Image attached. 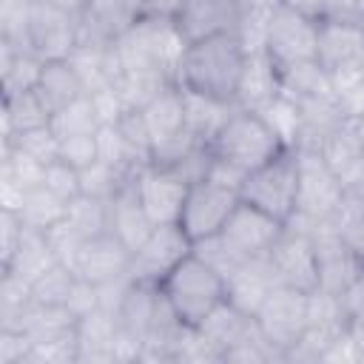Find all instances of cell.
Listing matches in <instances>:
<instances>
[{
	"mask_svg": "<svg viewBox=\"0 0 364 364\" xmlns=\"http://www.w3.org/2000/svg\"><path fill=\"white\" fill-rule=\"evenodd\" d=\"M330 222L336 225L344 245L358 256V262H364V205L350 191L344 193V199L336 208V213L330 216Z\"/></svg>",
	"mask_w": 364,
	"mask_h": 364,
	"instance_id": "4dcf8cb0",
	"label": "cell"
},
{
	"mask_svg": "<svg viewBox=\"0 0 364 364\" xmlns=\"http://www.w3.org/2000/svg\"><path fill=\"white\" fill-rule=\"evenodd\" d=\"M51 128L54 134L63 139V136H74V134H91L100 128V119L94 114V105H91V97L82 94L80 100H74L71 105L60 108L54 117H51Z\"/></svg>",
	"mask_w": 364,
	"mask_h": 364,
	"instance_id": "836d02e7",
	"label": "cell"
},
{
	"mask_svg": "<svg viewBox=\"0 0 364 364\" xmlns=\"http://www.w3.org/2000/svg\"><path fill=\"white\" fill-rule=\"evenodd\" d=\"M350 122H353V128H355V134H358V139H361V145H364V114L361 117H347Z\"/></svg>",
	"mask_w": 364,
	"mask_h": 364,
	"instance_id": "c3c4849f",
	"label": "cell"
},
{
	"mask_svg": "<svg viewBox=\"0 0 364 364\" xmlns=\"http://www.w3.org/2000/svg\"><path fill=\"white\" fill-rule=\"evenodd\" d=\"M43 171H46V165L37 162L34 156H28L26 151H20L17 145H3V176L17 182L23 191L43 185Z\"/></svg>",
	"mask_w": 364,
	"mask_h": 364,
	"instance_id": "d590c367",
	"label": "cell"
},
{
	"mask_svg": "<svg viewBox=\"0 0 364 364\" xmlns=\"http://www.w3.org/2000/svg\"><path fill=\"white\" fill-rule=\"evenodd\" d=\"M193 250V242L188 239V233L179 228V222L171 225H154V230L148 233V239L131 253V279L134 282H145V284H159L162 276L182 262L188 253Z\"/></svg>",
	"mask_w": 364,
	"mask_h": 364,
	"instance_id": "30bf717a",
	"label": "cell"
},
{
	"mask_svg": "<svg viewBox=\"0 0 364 364\" xmlns=\"http://www.w3.org/2000/svg\"><path fill=\"white\" fill-rule=\"evenodd\" d=\"M321 156L327 159V165L333 168V173L338 176V182L344 185V191H350L361 176H364V145L353 128L350 119H344L321 145H318Z\"/></svg>",
	"mask_w": 364,
	"mask_h": 364,
	"instance_id": "ffe728a7",
	"label": "cell"
},
{
	"mask_svg": "<svg viewBox=\"0 0 364 364\" xmlns=\"http://www.w3.org/2000/svg\"><path fill=\"white\" fill-rule=\"evenodd\" d=\"M3 145H17L20 151H26L28 156H34L43 165H48V162H54L60 156V136L54 134L51 122L48 125H40V128H31V131H23V134L11 136Z\"/></svg>",
	"mask_w": 364,
	"mask_h": 364,
	"instance_id": "8d00e7d4",
	"label": "cell"
},
{
	"mask_svg": "<svg viewBox=\"0 0 364 364\" xmlns=\"http://www.w3.org/2000/svg\"><path fill=\"white\" fill-rule=\"evenodd\" d=\"M88 97H91V105H94V114H97L100 125H114L128 111L117 85H102L97 91H88Z\"/></svg>",
	"mask_w": 364,
	"mask_h": 364,
	"instance_id": "60d3db41",
	"label": "cell"
},
{
	"mask_svg": "<svg viewBox=\"0 0 364 364\" xmlns=\"http://www.w3.org/2000/svg\"><path fill=\"white\" fill-rule=\"evenodd\" d=\"M182 100H185V128L202 145H210L216 131L225 125V119L236 108L233 102H225V100H216V97H208L199 91H188V88H182Z\"/></svg>",
	"mask_w": 364,
	"mask_h": 364,
	"instance_id": "cb8c5ba5",
	"label": "cell"
},
{
	"mask_svg": "<svg viewBox=\"0 0 364 364\" xmlns=\"http://www.w3.org/2000/svg\"><path fill=\"white\" fill-rule=\"evenodd\" d=\"M253 321H256V316H247V313H242L233 301H219L199 324H196V330L202 333V338L222 355V361H225V353L233 347V344H239L247 333H250V327H253Z\"/></svg>",
	"mask_w": 364,
	"mask_h": 364,
	"instance_id": "44dd1931",
	"label": "cell"
},
{
	"mask_svg": "<svg viewBox=\"0 0 364 364\" xmlns=\"http://www.w3.org/2000/svg\"><path fill=\"white\" fill-rule=\"evenodd\" d=\"M282 151L284 142L270 128V122L247 108H233L225 125L210 139V154L245 176L262 168L264 162H270L273 156H279Z\"/></svg>",
	"mask_w": 364,
	"mask_h": 364,
	"instance_id": "3957f363",
	"label": "cell"
},
{
	"mask_svg": "<svg viewBox=\"0 0 364 364\" xmlns=\"http://www.w3.org/2000/svg\"><path fill=\"white\" fill-rule=\"evenodd\" d=\"M225 282H228V301H233L247 316H256L259 307L264 304L267 293L279 284L267 256L245 259Z\"/></svg>",
	"mask_w": 364,
	"mask_h": 364,
	"instance_id": "e0dca14e",
	"label": "cell"
},
{
	"mask_svg": "<svg viewBox=\"0 0 364 364\" xmlns=\"http://www.w3.org/2000/svg\"><path fill=\"white\" fill-rule=\"evenodd\" d=\"M65 219H68L85 239L111 230V210H108V202H105V199L85 196V193H80L77 199L68 202Z\"/></svg>",
	"mask_w": 364,
	"mask_h": 364,
	"instance_id": "f546056e",
	"label": "cell"
},
{
	"mask_svg": "<svg viewBox=\"0 0 364 364\" xmlns=\"http://www.w3.org/2000/svg\"><path fill=\"white\" fill-rule=\"evenodd\" d=\"M128 176H134V173H125V171H119V168H114V165L97 159V162H91L88 168L80 171V193L108 202V199L122 188V182H125Z\"/></svg>",
	"mask_w": 364,
	"mask_h": 364,
	"instance_id": "d6a6232c",
	"label": "cell"
},
{
	"mask_svg": "<svg viewBox=\"0 0 364 364\" xmlns=\"http://www.w3.org/2000/svg\"><path fill=\"white\" fill-rule=\"evenodd\" d=\"M60 159L71 162L74 168H88L91 162L100 159V148H97V131L91 134H74V136H63L60 139Z\"/></svg>",
	"mask_w": 364,
	"mask_h": 364,
	"instance_id": "ab89813d",
	"label": "cell"
},
{
	"mask_svg": "<svg viewBox=\"0 0 364 364\" xmlns=\"http://www.w3.org/2000/svg\"><path fill=\"white\" fill-rule=\"evenodd\" d=\"M156 287L188 327H196L219 301L228 299L225 276L196 250H191L182 262H176Z\"/></svg>",
	"mask_w": 364,
	"mask_h": 364,
	"instance_id": "7a4b0ae2",
	"label": "cell"
},
{
	"mask_svg": "<svg viewBox=\"0 0 364 364\" xmlns=\"http://www.w3.org/2000/svg\"><path fill=\"white\" fill-rule=\"evenodd\" d=\"M267 259L273 264L279 284H287L304 293L318 287V262H316V250H313L307 228L284 225V233L279 236Z\"/></svg>",
	"mask_w": 364,
	"mask_h": 364,
	"instance_id": "4fadbf2b",
	"label": "cell"
},
{
	"mask_svg": "<svg viewBox=\"0 0 364 364\" xmlns=\"http://www.w3.org/2000/svg\"><path fill=\"white\" fill-rule=\"evenodd\" d=\"M245 63H247V51L242 48L236 31L205 37L188 43L176 68V85L236 105V91L242 82Z\"/></svg>",
	"mask_w": 364,
	"mask_h": 364,
	"instance_id": "6da1fadb",
	"label": "cell"
},
{
	"mask_svg": "<svg viewBox=\"0 0 364 364\" xmlns=\"http://www.w3.org/2000/svg\"><path fill=\"white\" fill-rule=\"evenodd\" d=\"M262 117L270 122V128L279 134V139L284 142V148H299V136H301V117H299V105L279 94L264 111Z\"/></svg>",
	"mask_w": 364,
	"mask_h": 364,
	"instance_id": "e575fe53",
	"label": "cell"
},
{
	"mask_svg": "<svg viewBox=\"0 0 364 364\" xmlns=\"http://www.w3.org/2000/svg\"><path fill=\"white\" fill-rule=\"evenodd\" d=\"M282 233H284V222L273 219L270 213H264L247 202H239L233 208V213L228 216L225 228L219 230V236L225 239V245L230 247V253L239 262L267 256Z\"/></svg>",
	"mask_w": 364,
	"mask_h": 364,
	"instance_id": "8fae6325",
	"label": "cell"
},
{
	"mask_svg": "<svg viewBox=\"0 0 364 364\" xmlns=\"http://www.w3.org/2000/svg\"><path fill=\"white\" fill-rule=\"evenodd\" d=\"M34 91L40 94V100L46 102V108L51 111V117H54L60 108H65V105H71L74 100H80L82 94H88V91H85V82H82V77L77 74V68H74L71 60H46V63H43L40 82H37Z\"/></svg>",
	"mask_w": 364,
	"mask_h": 364,
	"instance_id": "7402d4cb",
	"label": "cell"
},
{
	"mask_svg": "<svg viewBox=\"0 0 364 364\" xmlns=\"http://www.w3.org/2000/svg\"><path fill=\"white\" fill-rule=\"evenodd\" d=\"M321 17L364 23V0H324V14Z\"/></svg>",
	"mask_w": 364,
	"mask_h": 364,
	"instance_id": "f6af8a7d",
	"label": "cell"
},
{
	"mask_svg": "<svg viewBox=\"0 0 364 364\" xmlns=\"http://www.w3.org/2000/svg\"><path fill=\"white\" fill-rule=\"evenodd\" d=\"M316 63L330 74L336 94L353 88L364 68V23L318 17Z\"/></svg>",
	"mask_w": 364,
	"mask_h": 364,
	"instance_id": "5b68a950",
	"label": "cell"
},
{
	"mask_svg": "<svg viewBox=\"0 0 364 364\" xmlns=\"http://www.w3.org/2000/svg\"><path fill=\"white\" fill-rule=\"evenodd\" d=\"M242 20V0H185L179 14L173 17L179 34L188 43L233 34Z\"/></svg>",
	"mask_w": 364,
	"mask_h": 364,
	"instance_id": "9a60e30c",
	"label": "cell"
},
{
	"mask_svg": "<svg viewBox=\"0 0 364 364\" xmlns=\"http://www.w3.org/2000/svg\"><path fill=\"white\" fill-rule=\"evenodd\" d=\"M74 282H77V270L57 262L31 282V296L37 304H65Z\"/></svg>",
	"mask_w": 364,
	"mask_h": 364,
	"instance_id": "1f68e13d",
	"label": "cell"
},
{
	"mask_svg": "<svg viewBox=\"0 0 364 364\" xmlns=\"http://www.w3.org/2000/svg\"><path fill=\"white\" fill-rule=\"evenodd\" d=\"M307 296L304 290L287 287V284H276L264 304L256 313V324L262 330V336L287 358V353L299 344V338L304 336L307 327Z\"/></svg>",
	"mask_w": 364,
	"mask_h": 364,
	"instance_id": "9c48e42d",
	"label": "cell"
},
{
	"mask_svg": "<svg viewBox=\"0 0 364 364\" xmlns=\"http://www.w3.org/2000/svg\"><path fill=\"white\" fill-rule=\"evenodd\" d=\"M43 188H48L54 196H60L63 202H71L80 196V168H74L65 159H54L46 165L43 171Z\"/></svg>",
	"mask_w": 364,
	"mask_h": 364,
	"instance_id": "74e56055",
	"label": "cell"
},
{
	"mask_svg": "<svg viewBox=\"0 0 364 364\" xmlns=\"http://www.w3.org/2000/svg\"><path fill=\"white\" fill-rule=\"evenodd\" d=\"M128 267H131V250L108 230V233L85 239L74 270H77V276H82L94 284H102L108 279L128 273Z\"/></svg>",
	"mask_w": 364,
	"mask_h": 364,
	"instance_id": "2e32d148",
	"label": "cell"
},
{
	"mask_svg": "<svg viewBox=\"0 0 364 364\" xmlns=\"http://www.w3.org/2000/svg\"><path fill=\"white\" fill-rule=\"evenodd\" d=\"M282 3H287L290 9L304 11L310 17H321L324 14V0H282Z\"/></svg>",
	"mask_w": 364,
	"mask_h": 364,
	"instance_id": "7dc6e473",
	"label": "cell"
},
{
	"mask_svg": "<svg viewBox=\"0 0 364 364\" xmlns=\"http://www.w3.org/2000/svg\"><path fill=\"white\" fill-rule=\"evenodd\" d=\"M279 77H282V94L290 97L293 102L318 100V97H338L330 74L316 60L284 65V68H279Z\"/></svg>",
	"mask_w": 364,
	"mask_h": 364,
	"instance_id": "d4e9b609",
	"label": "cell"
},
{
	"mask_svg": "<svg viewBox=\"0 0 364 364\" xmlns=\"http://www.w3.org/2000/svg\"><path fill=\"white\" fill-rule=\"evenodd\" d=\"M26 46L43 60H68L80 46V20L31 0L26 20Z\"/></svg>",
	"mask_w": 364,
	"mask_h": 364,
	"instance_id": "7c38bea8",
	"label": "cell"
},
{
	"mask_svg": "<svg viewBox=\"0 0 364 364\" xmlns=\"http://www.w3.org/2000/svg\"><path fill=\"white\" fill-rule=\"evenodd\" d=\"M142 117L148 122V131H151V139L154 145L171 139V136H179L185 134V100H182V88L176 82H171L168 88H162L145 108H142Z\"/></svg>",
	"mask_w": 364,
	"mask_h": 364,
	"instance_id": "603a6c76",
	"label": "cell"
},
{
	"mask_svg": "<svg viewBox=\"0 0 364 364\" xmlns=\"http://www.w3.org/2000/svg\"><path fill=\"white\" fill-rule=\"evenodd\" d=\"M46 239H48V245H51L57 262H63V264H68V267H77V259H80V250H82V245H85V236H82L68 219H63V222H57L54 228H48V230H46Z\"/></svg>",
	"mask_w": 364,
	"mask_h": 364,
	"instance_id": "f35d334b",
	"label": "cell"
},
{
	"mask_svg": "<svg viewBox=\"0 0 364 364\" xmlns=\"http://www.w3.org/2000/svg\"><path fill=\"white\" fill-rule=\"evenodd\" d=\"M242 202L270 213L279 222H287L299 205V154L284 148L279 156L250 171L239 188Z\"/></svg>",
	"mask_w": 364,
	"mask_h": 364,
	"instance_id": "277c9868",
	"label": "cell"
},
{
	"mask_svg": "<svg viewBox=\"0 0 364 364\" xmlns=\"http://www.w3.org/2000/svg\"><path fill=\"white\" fill-rule=\"evenodd\" d=\"M51 122V111L46 108V102L40 100L37 91H26V94H14V97H3V142H9L11 136L48 125Z\"/></svg>",
	"mask_w": 364,
	"mask_h": 364,
	"instance_id": "4316f807",
	"label": "cell"
},
{
	"mask_svg": "<svg viewBox=\"0 0 364 364\" xmlns=\"http://www.w3.org/2000/svg\"><path fill=\"white\" fill-rule=\"evenodd\" d=\"M282 94V77L279 65L262 51V54H247L242 82L236 91V108H247L262 114L276 97Z\"/></svg>",
	"mask_w": 364,
	"mask_h": 364,
	"instance_id": "d6986e66",
	"label": "cell"
},
{
	"mask_svg": "<svg viewBox=\"0 0 364 364\" xmlns=\"http://www.w3.org/2000/svg\"><path fill=\"white\" fill-rule=\"evenodd\" d=\"M182 3L185 0H136V11H139V17H148V20H173L179 14Z\"/></svg>",
	"mask_w": 364,
	"mask_h": 364,
	"instance_id": "ee69618b",
	"label": "cell"
},
{
	"mask_svg": "<svg viewBox=\"0 0 364 364\" xmlns=\"http://www.w3.org/2000/svg\"><path fill=\"white\" fill-rule=\"evenodd\" d=\"M51 264H57V256L46 239V230H34V228H23L20 245L11 256V262L3 267L9 273H17L26 282H34L43 270H48Z\"/></svg>",
	"mask_w": 364,
	"mask_h": 364,
	"instance_id": "484cf974",
	"label": "cell"
},
{
	"mask_svg": "<svg viewBox=\"0 0 364 364\" xmlns=\"http://www.w3.org/2000/svg\"><path fill=\"white\" fill-rule=\"evenodd\" d=\"M134 185H136V196L154 225L179 222L188 182L176 171L159 168V165H145L134 173Z\"/></svg>",
	"mask_w": 364,
	"mask_h": 364,
	"instance_id": "5bb4252c",
	"label": "cell"
},
{
	"mask_svg": "<svg viewBox=\"0 0 364 364\" xmlns=\"http://www.w3.org/2000/svg\"><path fill=\"white\" fill-rule=\"evenodd\" d=\"M23 219L14 213V210H3L0 216V230H3V242H0V250H3V267L11 262L17 245H20V236H23Z\"/></svg>",
	"mask_w": 364,
	"mask_h": 364,
	"instance_id": "7bdbcfd3",
	"label": "cell"
},
{
	"mask_svg": "<svg viewBox=\"0 0 364 364\" xmlns=\"http://www.w3.org/2000/svg\"><path fill=\"white\" fill-rule=\"evenodd\" d=\"M108 210H111V233L134 253L154 230V222L148 219V213L136 196L134 176H128L122 182V188L108 199Z\"/></svg>",
	"mask_w": 364,
	"mask_h": 364,
	"instance_id": "ac0fdd59",
	"label": "cell"
},
{
	"mask_svg": "<svg viewBox=\"0 0 364 364\" xmlns=\"http://www.w3.org/2000/svg\"><path fill=\"white\" fill-rule=\"evenodd\" d=\"M43 3L68 14V17H74V20H82V14L88 11V0H43Z\"/></svg>",
	"mask_w": 364,
	"mask_h": 364,
	"instance_id": "bcb514c9",
	"label": "cell"
},
{
	"mask_svg": "<svg viewBox=\"0 0 364 364\" xmlns=\"http://www.w3.org/2000/svg\"><path fill=\"white\" fill-rule=\"evenodd\" d=\"M68 213V202H63L60 196H54L48 188L37 185L31 191H26L23 196V205L17 210V216L23 219L26 228H34V230H48L54 228L57 222H63Z\"/></svg>",
	"mask_w": 364,
	"mask_h": 364,
	"instance_id": "83f0119b",
	"label": "cell"
},
{
	"mask_svg": "<svg viewBox=\"0 0 364 364\" xmlns=\"http://www.w3.org/2000/svg\"><path fill=\"white\" fill-rule=\"evenodd\" d=\"M65 307H68L77 318L88 316L91 310L100 307V287H97L94 282L77 276V282H74V287H71V293H68V299H65Z\"/></svg>",
	"mask_w": 364,
	"mask_h": 364,
	"instance_id": "b9f144b4",
	"label": "cell"
},
{
	"mask_svg": "<svg viewBox=\"0 0 364 364\" xmlns=\"http://www.w3.org/2000/svg\"><path fill=\"white\" fill-rule=\"evenodd\" d=\"M239 202H242L239 191L219 185L208 176L199 182H191L188 193H185L182 213H179V228L188 233V239L193 245L202 239H210L225 228L228 216L233 213V208Z\"/></svg>",
	"mask_w": 364,
	"mask_h": 364,
	"instance_id": "8992f818",
	"label": "cell"
},
{
	"mask_svg": "<svg viewBox=\"0 0 364 364\" xmlns=\"http://www.w3.org/2000/svg\"><path fill=\"white\" fill-rule=\"evenodd\" d=\"M171 82H173V80H171L168 74L142 68V71H122L119 80H117L114 85H117V91H119L125 108H136V111H142V108H145L162 88H168Z\"/></svg>",
	"mask_w": 364,
	"mask_h": 364,
	"instance_id": "f1b7e54d",
	"label": "cell"
},
{
	"mask_svg": "<svg viewBox=\"0 0 364 364\" xmlns=\"http://www.w3.org/2000/svg\"><path fill=\"white\" fill-rule=\"evenodd\" d=\"M318 48V17H310L304 11L290 9L287 3H279L267 23V40L264 54L279 65L307 63L316 60Z\"/></svg>",
	"mask_w": 364,
	"mask_h": 364,
	"instance_id": "52a82bcc",
	"label": "cell"
},
{
	"mask_svg": "<svg viewBox=\"0 0 364 364\" xmlns=\"http://www.w3.org/2000/svg\"><path fill=\"white\" fill-rule=\"evenodd\" d=\"M350 193H353V196H355V199L364 205V176H361V179H358L353 188H350Z\"/></svg>",
	"mask_w": 364,
	"mask_h": 364,
	"instance_id": "681fc988",
	"label": "cell"
},
{
	"mask_svg": "<svg viewBox=\"0 0 364 364\" xmlns=\"http://www.w3.org/2000/svg\"><path fill=\"white\" fill-rule=\"evenodd\" d=\"M299 154V205L296 213H301L310 222L330 219L336 208L344 199V185L327 165L318 148H296Z\"/></svg>",
	"mask_w": 364,
	"mask_h": 364,
	"instance_id": "ba28073f",
	"label": "cell"
}]
</instances>
